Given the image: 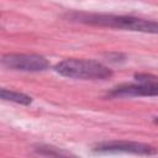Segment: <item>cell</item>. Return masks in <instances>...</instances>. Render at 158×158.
Returning a JSON list of instances; mask_svg holds the SVG:
<instances>
[{
	"mask_svg": "<svg viewBox=\"0 0 158 158\" xmlns=\"http://www.w3.org/2000/svg\"><path fill=\"white\" fill-rule=\"evenodd\" d=\"M68 19L83 23H90L96 26H105L111 28H122L128 31H137L144 33H158V21L144 20L132 16H116L104 14H86V12H72L68 14Z\"/></svg>",
	"mask_w": 158,
	"mask_h": 158,
	"instance_id": "obj_1",
	"label": "cell"
},
{
	"mask_svg": "<svg viewBox=\"0 0 158 158\" xmlns=\"http://www.w3.org/2000/svg\"><path fill=\"white\" fill-rule=\"evenodd\" d=\"M54 70L63 77L84 80H104L112 77V70L109 67L91 59L68 58L57 63Z\"/></svg>",
	"mask_w": 158,
	"mask_h": 158,
	"instance_id": "obj_2",
	"label": "cell"
},
{
	"mask_svg": "<svg viewBox=\"0 0 158 158\" xmlns=\"http://www.w3.org/2000/svg\"><path fill=\"white\" fill-rule=\"evenodd\" d=\"M4 67L21 72H42L49 67V62L40 54L33 53H9L2 56Z\"/></svg>",
	"mask_w": 158,
	"mask_h": 158,
	"instance_id": "obj_3",
	"label": "cell"
},
{
	"mask_svg": "<svg viewBox=\"0 0 158 158\" xmlns=\"http://www.w3.org/2000/svg\"><path fill=\"white\" fill-rule=\"evenodd\" d=\"M95 152L99 153H132V154H156L157 149L149 144L131 141H106L98 143L94 147Z\"/></svg>",
	"mask_w": 158,
	"mask_h": 158,
	"instance_id": "obj_4",
	"label": "cell"
},
{
	"mask_svg": "<svg viewBox=\"0 0 158 158\" xmlns=\"http://www.w3.org/2000/svg\"><path fill=\"white\" fill-rule=\"evenodd\" d=\"M109 96H158V81H139L138 84H122L114 88L109 93Z\"/></svg>",
	"mask_w": 158,
	"mask_h": 158,
	"instance_id": "obj_5",
	"label": "cell"
},
{
	"mask_svg": "<svg viewBox=\"0 0 158 158\" xmlns=\"http://www.w3.org/2000/svg\"><path fill=\"white\" fill-rule=\"evenodd\" d=\"M0 96L2 100H7V101H12L16 104H21V105H28L31 104L32 99L31 96L19 93V91H12V90H7V89H1L0 90Z\"/></svg>",
	"mask_w": 158,
	"mask_h": 158,
	"instance_id": "obj_6",
	"label": "cell"
},
{
	"mask_svg": "<svg viewBox=\"0 0 158 158\" xmlns=\"http://www.w3.org/2000/svg\"><path fill=\"white\" fill-rule=\"evenodd\" d=\"M35 151L41 158H75L65 154L60 149H57L52 146H38L37 148H35Z\"/></svg>",
	"mask_w": 158,
	"mask_h": 158,
	"instance_id": "obj_7",
	"label": "cell"
},
{
	"mask_svg": "<svg viewBox=\"0 0 158 158\" xmlns=\"http://www.w3.org/2000/svg\"><path fill=\"white\" fill-rule=\"evenodd\" d=\"M153 121H154V123H157V125H158V117H154V120H153Z\"/></svg>",
	"mask_w": 158,
	"mask_h": 158,
	"instance_id": "obj_8",
	"label": "cell"
}]
</instances>
